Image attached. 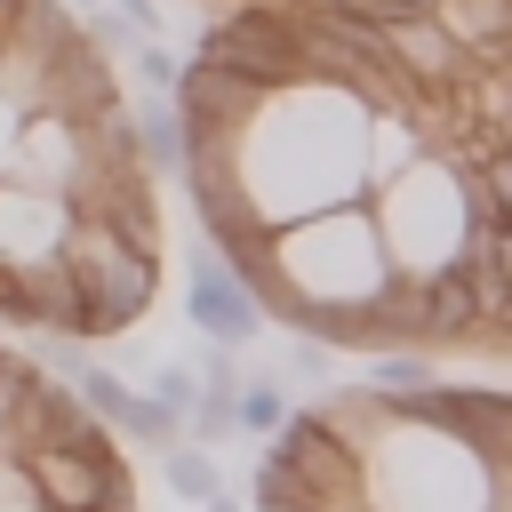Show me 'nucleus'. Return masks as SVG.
I'll return each mask as SVG.
<instances>
[{
    "mask_svg": "<svg viewBox=\"0 0 512 512\" xmlns=\"http://www.w3.org/2000/svg\"><path fill=\"white\" fill-rule=\"evenodd\" d=\"M360 104L344 88H280L240 136V200L264 232L360 200Z\"/></svg>",
    "mask_w": 512,
    "mask_h": 512,
    "instance_id": "1",
    "label": "nucleus"
},
{
    "mask_svg": "<svg viewBox=\"0 0 512 512\" xmlns=\"http://www.w3.org/2000/svg\"><path fill=\"white\" fill-rule=\"evenodd\" d=\"M360 480H368V512H512V464L488 472L464 440L408 416L376 432V448L360 456Z\"/></svg>",
    "mask_w": 512,
    "mask_h": 512,
    "instance_id": "2",
    "label": "nucleus"
},
{
    "mask_svg": "<svg viewBox=\"0 0 512 512\" xmlns=\"http://www.w3.org/2000/svg\"><path fill=\"white\" fill-rule=\"evenodd\" d=\"M264 256H272V272H280V288H288L280 328H296L304 312H360V304H376L384 280H392V264H384V248H376V224H368V200L280 224V232L264 240Z\"/></svg>",
    "mask_w": 512,
    "mask_h": 512,
    "instance_id": "3",
    "label": "nucleus"
},
{
    "mask_svg": "<svg viewBox=\"0 0 512 512\" xmlns=\"http://www.w3.org/2000/svg\"><path fill=\"white\" fill-rule=\"evenodd\" d=\"M472 168H456L448 152H424L416 168H400L384 192H368V224H376V248L400 280H440L464 264V240H472Z\"/></svg>",
    "mask_w": 512,
    "mask_h": 512,
    "instance_id": "4",
    "label": "nucleus"
},
{
    "mask_svg": "<svg viewBox=\"0 0 512 512\" xmlns=\"http://www.w3.org/2000/svg\"><path fill=\"white\" fill-rule=\"evenodd\" d=\"M56 264H64V280H72V344H112V336H128L144 312H152V288H160V256H144V248H128L112 224H96V216H72V232H64V248H56Z\"/></svg>",
    "mask_w": 512,
    "mask_h": 512,
    "instance_id": "5",
    "label": "nucleus"
},
{
    "mask_svg": "<svg viewBox=\"0 0 512 512\" xmlns=\"http://www.w3.org/2000/svg\"><path fill=\"white\" fill-rule=\"evenodd\" d=\"M192 56L256 80L264 96L312 88V16L296 0H232L224 16H208V32L192 40Z\"/></svg>",
    "mask_w": 512,
    "mask_h": 512,
    "instance_id": "6",
    "label": "nucleus"
},
{
    "mask_svg": "<svg viewBox=\"0 0 512 512\" xmlns=\"http://www.w3.org/2000/svg\"><path fill=\"white\" fill-rule=\"evenodd\" d=\"M168 104H176L184 144H208V136H216V144H240L248 120H256V104H264V88L240 80V72H224V64H208V56H184Z\"/></svg>",
    "mask_w": 512,
    "mask_h": 512,
    "instance_id": "7",
    "label": "nucleus"
},
{
    "mask_svg": "<svg viewBox=\"0 0 512 512\" xmlns=\"http://www.w3.org/2000/svg\"><path fill=\"white\" fill-rule=\"evenodd\" d=\"M0 176L24 184V192H56L72 200L88 184V128L80 120H56V112H24L8 152H0Z\"/></svg>",
    "mask_w": 512,
    "mask_h": 512,
    "instance_id": "8",
    "label": "nucleus"
},
{
    "mask_svg": "<svg viewBox=\"0 0 512 512\" xmlns=\"http://www.w3.org/2000/svg\"><path fill=\"white\" fill-rule=\"evenodd\" d=\"M184 328H192L200 344H224V352H240V344H256L264 312L240 296V280H232L216 256H192V264H184Z\"/></svg>",
    "mask_w": 512,
    "mask_h": 512,
    "instance_id": "9",
    "label": "nucleus"
},
{
    "mask_svg": "<svg viewBox=\"0 0 512 512\" xmlns=\"http://www.w3.org/2000/svg\"><path fill=\"white\" fill-rule=\"evenodd\" d=\"M72 232V208L56 192H24L0 176V272H32V264H56Z\"/></svg>",
    "mask_w": 512,
    "mask_h": 512,
    "instance_id": "10",
    "label": "nucleus"
},
{
    "mask_svg": "<svg viewBox=\"0 0 512 512\" xmlns=\"http://www.w3.org/2000/svg\"><path fill=\"white\" fill-rule=\"evenodd\" d=\"M432 24L464 64H504L512 48V0H432Z\"/></svg>",
    "mask_w": 512,
    "mask_h": 512,
    "instance_id": "11",
    "label": "nucleus"
},
{
    "mask_svg": "<svg viewBox=\"0 0 512 512\" xmlns=\"http://www.w3.org/2000/svg\"><path fill=\"white\" fill-rule=\"evenodd\" d=\"M424 152H432V144L416 136V120H408V112H392V104H384V112H368V120H360V200H368V192H384V184H392L400 168H416Z\"/></svg>",
    "mask_w": 512,
    "mask_h": 512,
    "instance_id": "12",
    "label": "nucleus"
},
{
    "mask_svg": "<svg viewBox=\"0 0 512 512\" xmlns=\"http://www.w3.org/2000/svg\"><path fill=\"white\" fill-rule=\"evenodd\" d=\"M312 424L336 440V448H352V456H368L376 448V432L392 424V408L368 392V384H336V392H320V408H312Z\"/></svg>",
    "mask_w": 512,
    "mask_h": 512,
    "instance_id": "13",
    "label": "nucleus"
},
{
    "mask_svg": "<svg viewBox=\"0 0 512 512\" xmlns=\"http://www.w3.org/2000/svg\"><path fill=\"white\" fill-rule=\"evenodd\" d=\"M128 136H136L144 176H176V160H184V128H176V104H168V96L128 104Z\"/></svg>",
    "mask_w": 512,
    "mask_h": 512,
    "instance_id": "14",
    "label": "nucleus"
},
{
    "mask_svg": "<svg viewBox=\"0 0 512 512\" xmlns=\"http://www.w3.org/2000/svg\"><path fill=\"white\" fill-rule=\"evenodd\" d=\"M280 424H288V384H280L272 368L240 376V384H232V440H272Z\"/></svg>",
    "mask_w": 512,
    "mask_h": 512,
    "instance_id": "15",
    "label": "nucleus"
},
{
    "mask_svg": "<svg viewBox=\"0 0 512 512\" xmlns=\"http://www.w3.org/2000/svg\"><path fill=\"white\" fill-rule=\"evenodd\" d=\"M160 480H168V496L192 504V512L224 496V464H216L208 448H192V440H168V448H160Z\"/></svg>",
    "mask_w": 512,
    "mask_h": 512,
    "instance_id": "16",
    "label": "nucleus"
},
{
    "mask_svg": "<svg viewBox=\"0 0 512 512\" xmlns=\"http://www.w3.org/2000/svg\"><path fill=\"white\" fill-rule=\"evenodd\" d=\"M432 384H448L432 352H368V392L376 400H408V392H432Z\"/></svg>",
    "mask_w": 512,
    "mask_h": 512,
    "instance_id": "17",
    "label": "nucleus"
},
{
    "mask_svg": "<svg viewBox=\"0 0 512 512\" xmlns=\"http://www.w3.org/2000/svg\"><path fill=\"white\" fill-rule=\"evenodd\" d=\"M104 432H112V440H136V448H168V440H184V424H176L168 408H152L144 392H128V400H120V416H112Z\"/></svg>",
    "mask_w": 512,
    "mask_h": 512,
    "instance_id": "18",
    "label": "nucleus"
},
{
    "mask_svg": "<svg viewBox=\"0 0 512 512\" xmlns=\"http://www.w3.org/2000/svg\"><path fill=\"white\" fill-rule=\"evenodd\" d=\"M272 376H280V384H336V352H328V344H312V336H288Z\"/></svg>",
    "mask_w": 512,
    "mask_h": 512,
    "instance_id": "19",
    "label": "nucleus"
},
{
    "mask_svg": "<svg viewBox=\"0 0 512 512\" xmlns=\"http://www.w3.org/2000/svg\"><path fill=\"white\" fill-rule=\"evenodd\" d=\"M136 392H144V400H152V408H168V416H176V424H184V408H192V392H200V384H192V368H184V360H152V368H144V384H136Z\"/></svg>",
    "mask_w": 512,
    "mask_h": 512,
    "instance_id": "20",
    "label": "nucleus"
},
{
    "mask_svg": "<svg viewBox=\"0 0 512 512\" xmlns=\"http://www.w3.org/2000/svg\"><path fill=\"white\" fill-rule=\"evenodd\" d=\"M176 64H184V56H176L168 40H136V48H128V72H136L144 96H168V88H176Z\"/></svg>",
    "mask_w": 512,
    "mask_h": 512,
    "instance_id": "21",
    "label": "nucleus"
},
{
    "mask_svg": "<svg viewBox=\"0 0 512 512\" xmlns=\"http://www.w3.org/2000/svg\"><path fill=\"white\" fill-rule=\"evenodd\" d=\"M0 512H40V496H32V480H24L16 456H0Z\"/></svg>",
    "mask_w": 512,
    "mask_h": 512,
    "instance_id": "22",
    "label": "nucleus"
},
{
    "mask_svg": "<svg viewBox=\"0 0 512 512\" xmlns=\"http://www.w3.org/2000/svg\"><path fill=\"white\" fill-rule=\"evenodd\" d=\"M112 344H120V360H128V376H144V368H152V352H144L136 336H112Z\"/></svg>",
    "mask_w": 512,
    "mask_h": 512,
    "instance_id": "23",
    "label": "nucleus"
},
{
    "mask_svg": "<svg viewBox=\"0 0 512 512\" xmlns=\"http://www.w3.org/2000/svg\"><path fill=\"white\" fill-rule=\"evenodd\" d=\"M200 512H248V504H240V496L224 488V496H216V504H200Z\"/></svg>",
    "mask_w": 512,
    "mask_h": 512,
    "instance_id": "24",
    "label": "nucleus"
},
{
    "mask_svg": "<svg viewBox=\"0 0 512 512\" xmlns=\"http://www.w3.org/2000/svg\"><path fill=\"white\" fill-rule=\"evenodd\" d=\"M8 136H16V112H8V104H0V152H8Z\"/></svg>",
    "mask_w": 512,
    "mask_h": 512,
    "instance_id": "25",
    "label": "nucleus"
},
{
    "mask_svg": "<svg viewBox=\"0 0 512 512\" xmlns=\"http://www.w3.org/2000/svg\"><path fill=\"white\" fill-rule=\"evenodd\" d=\"M64 8H72V16H96V8H104V0H64Z\"/></svg>",
    "mask_w": 512,
    "mask_h": 512,
    "instance_id": "26",
    "label": "nucleus"
}]
</instances>
